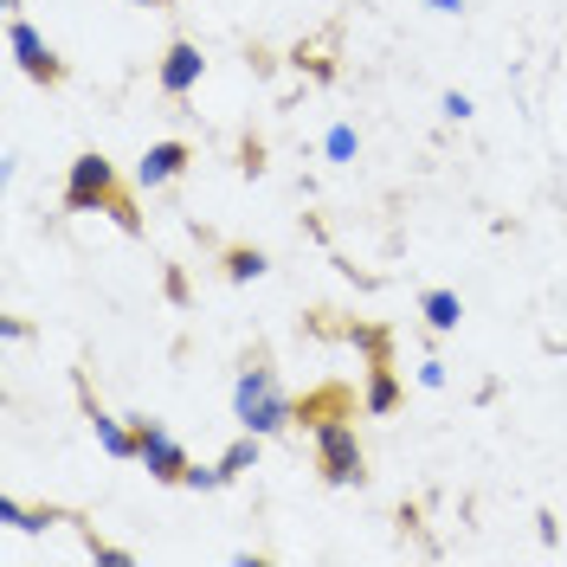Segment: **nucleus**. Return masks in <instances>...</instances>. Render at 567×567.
<instances>
[{
	"instance_id": "nucleus-3",
	"label": "nucleus",
	"mask_w": 567,
	"mask_h": 567,
	"mask_svg": "<svg viewBox=\"0 0 567 567\" xmlns=\"http://www.w3.org/2000/svg\"><path fill=\"white\" fill-rule=\"evenodd\" d=\"M65 200H71L78 213L91 207V200H110V162H104V155H78V168H71ZM110 207H116V200H110ZM116 213H123V207H116ZM123 226H136V219L123 213Z\"/></svg>"
},
{
	"instance_id": "nucleus-5",
	"label": "nucleus",
	"mask_w": 567,
	"mask_h": 567,
	"mask_svg": "<svg viewBox=\"0 0 567 567\" xmlns=\"http://www.w3.org/2000/svg\"><path fill=\"white\" fill-rule=\"evenodd\" d=\"M7 45H13V59H20V71H27V78H39V84H59V59H52V45H45L27 20H13V27H7Z\"/></svg>"
},
{
	"instance_id": "nucleus-4",
	"label": "nucleus",
	"mask_w": 567,
	"mask_h": 567,
	"mask_svg": "<svg viewBox=\"0 0 567 567\" xmlns=\"http://www.w3.org/2000/svg\"><path fill=\"white\" fill-rule=\"evenodd\" d=\"M136 452L148 458V471H155L162 484H181V477H187V452H181V445L168 439V432H162V425H148V420H142Z\"/></svg>"
},
{
	"instance_id": "nucleus-7",
	"label": "nucleus",
	"mask_w": 567,
	"mask_h": 567,
	"mask_svg": "<svg viewBox=\"0 0 567 567\" xmlns=\"http://www.w3.org/2000/svg\"><path fill=\"white\" fill-rule=\"evenodd\" d=\"M181 162H187V148H181V142H155V148L142 155V187H162V181H175Z\"/></svg>"
},
{
	"instance_id": "nucleus-14",
	"label": "nucleus",
	"mask_w": 567,
	"mask_h": 567,
	"mask_svg": "<svg viewBox=\"0 0 567 567\" xmlns=\"http://www.w3.org/2000/svg\"><path fill=\"white\" fill-rule=\"evenodd\" d=\"M136 7H155V0H136Z\"/></svg>"
},
{
	"instance_id": "nucleus-6",
	"label": "nucleus",
	"mask_w": 567,
	"mask_h": 567,
	"mask_svg": "<svg viewBox=\"0 0 567 567\" xmlns=\"http://www.w3.org/2000/svg\"><path fill=\"white\" fill-rule=\"evenodd\" d=\"M200 65H207V59H200V45L175 39V45H168V65H162V91H168V97L194 91V84H200Z\"/></svg>"
},
{
	"instance_id": "nucleus-1",
	"label": "nucleus",
	"mask_w": 567,
	"mask_h": 567,
	"mask_svg": "<svg viewBox=\"0 0 567 567\" xmlns=\"http://www.w3.org/2000/svg\"><path fill=\"white\" fill-rule=\"evenodd\" d=\"M239 420H246V432H278L290 420V400L278 393L271 368H246L239 374Z\"/></svg>"
},
{
	"instance_id": "nucleus-2",
	"label": "nucleus",
	"mask_w": 567,
	"mask_h": 567,
	"mask_svg": "<svg viewBox=\"0 0 567 567\" xmlns=\"http://www.w3.org/2000/svg\"><path fill=\"white\" fill-rule=\"evenodd\" d=\"M317 458L329 484H361V445L342 420H317Z\"/></svg>"
},
{
	"instance_id": "nucleus-10",
	"label": "nucleus",
	"mask_w": 567,
	"mask_h": 567,
	"mask_svg": "<svg viewBox=\"0 0 567 567\" xmlns=\"http://www.w3.org/2000/svg\"><path fill=\"white\" fill-rule=\"evenodd\" d=\"M246 464H258V439H239V445H233V452L219 458V471L233 477V471H246Z\"/></svg>"
},
{
	"instance_id": "nucleus-13",
	"label": "nucleus",
	"mask_w": 567,
	"mask_h": 567,
	"mask_svg": "<svg viewBox=\"0 0 567 567\" xmlns=\"http://www.w3.org/2000/svg\"><path fill=\"white\" fill-rule=\"evenodd\" d=\"M425 7H439V13H458L464 0H425Z\"/></svg>"
},
{
	"instance_id": "nucleus-15",
	"label": "nucleus",
	"mask_w": 567,
	"mask_h": 567,
	"mask_svg": "<svg viewBox=\"0 0 567 567\" xmlns=\"http://www.w3.org/2000/svg\"><path fill=\"white\" fill-rule=\"evenodd\" d=\"M7 7H20V0H7Z\"/></svg>"
},
{
	"instance_id": "nucleus-12",
	"label": "nucleus",
	"mask_w": 567,
	"mask_h": 567,
	"mask_svg": "<svg viewBox=\"0 0 567 567\" xmlns=\"http://www.w3.org/2000/svg\"><path fill=\"white\" fill-rule=\"evenodd\" d=\"M329 155H336V162H349V155H354V130H329Z\"/></svg>"
},
{
	"instance_id": "nucleus-9",
	"label": "nucleus",
	"mask_w": 567,
	"mask_h": 567,
	"mask_svg": "<svg viewBox=\"0 0 567 567\" xmlns=\"http://www.w3.org/2000/svg\"><path fill=\"white\" fill-rule=\"evenodd\" d=\"M97 439H104L110 458H130V452H136V439H130V432H123L116 420H104V413H97Z\"/></svg>"
},
{
	"instance_id": "nucleus-8",
	"label": "nucleus",
	"mask_w": 567,
	"mask_h": 567,
	"mask_svg": "<svg viewBox=\"0 0 567 567\" xmlns=\"http://www.w3.org/2000/svg\"><path fill=\"white\" fill-rule=\"evenodd\" d=\"M458 317H464V310H458V297H452V290H432V297H425V322H432V329H452Z\"/></svg>"
},
{
	"instance_id": "nucleus-11",
	"label": "nucleus",
	"mask_w": 567,
	"mask_h": 567,
	"mask_svg": "<svg viewBox=\"0 0 567 567\" xmlns=\"http://www.w3.org/2000/svg\"><path fill=\"white\" fill-rule=\"evenodd\" d=\"M258 271H265L258 251H233V278H258Z\"/></svg>"
}]
</instances>
